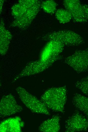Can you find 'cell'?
<instances>
[{
    "label": "cell",
    "mask_w": 88,
    "mask_h": 132,
    "mask_svg": "<svg viewBox=\"0 0 88 132\" xmlns=\"http://www.w3.org/2000/svg\"><path fill=\"white\" fill-rule=\"evenodd\" d=\"M41 5L38 0H20L12 8L15 20L13 25L21 29L29 26L38 13Z\"/></svg>",
    "instance_id": "obj_1"
},
{
    "label": "cell",
    "mask_w": 88,
    "mask_h": 132,
    "mask_svg": "<svg viewBox=\"0 0 88 132\" xmlns=\"http://www.w3.org/2000/svg\"><path fill=\"white\" fill-rule=\"evenodd\" d=\"M65 86L49 88L41 97L40 100L47 108L55 112H63L67 99Z\"/></svg>",
    "instance_id": "obj_2"
},
{
    "label": "cell",
    "mask_w": 88,
    "mask_h": 132,
    "mask_svg": "<svg viewBox=\"0 0 88 132\" xmlns=\"http://www.w3.org/2000/svg\"><path fill=\"white\" fill-rule=\"evenodd\" d=\"M44 40L59 41L64 46H79L85 43L83 38L79 34L69 30H61L49 33L42 37Z\"/></svg>",
    "instance_id": "obj_3"
},
{
    "label": "cell",
    "mask_w": 88,
    "mask_h": 132,
    "mask_svg": "<svg viewBox=\"0 0 88 132\" xmlns=\"http://www.w3.org/2000/svg\"><path fill=\"white\" fill-rule=\"evenodd\" d=\"M16 90L21 101L32 112L50 115L48 109L44 104L24 88L18 87Z\"/></svg>",
    "instance_id": "obj_4"
},
{
    "label": "cell",
    "mask_w": 88,
    "mask_h": 132,
    "mask_svg": "<svg viewBox=\"0 0 88 132\" xmlns=\"http://www.w3.org/2000/svg\"><path fill=\"white\" fill-rule=\"evenodd\" d=\"M63 57V56L59 55L46 61L39 60L30 62L26 65L20 73L15 77L13 82H14L17 80L24 77L41 72L49 68L55 61L62 59Z\"/></svg>",
    "instance_id": "obj_5"
},
{
    "label": "cell",
    "mask_w": 88,
    "mask_h": 132,
    "mask_svg": "<svg viewBox=\"0 0 88 132\" xmlns=\"http://www.w3.org/2000/svg\"><path fill=\"white\" fill-rule=\"evenodd\" d=\"M64 62L78 73L88 71V47L75 51L65 58Z\"/></svg>",
    "instance_id": "obj_6"
},
{
    "label": "cell",
    "mask_w": 88,
    "mask_h": 132,
    "mask_svg": "<svg viewBox=\"0 0 88 132\" xmlns=\"http://www.w3.org/2000/svg\"><path fill=\"white\" fill-rule=\"evenodd\" d=\"M63 5L74 21L78 23L88 21V6L78 0H64Z\"/></svg>",
    "instance_id": "obj_7"
},
{
    "label": "cell",
    "mask_w": 88,
    "mask_h": 132,
    "mask_svg": "<svg viewBox=\"0 0 88 132\" xmlns=\"http://www.w3.org/2000/svg\"><path fill=\"white\" fill-rule=\"evenodd\" d=\"M65 127L66 132L86 130L88 128V119L79 112H76L66 120Z\"/></svg>",
    "instance_id": "obj_8"
},
{
    "label": "cell",
    "mask_w": 88,
    "mask_h": 132,
    "mask_svg": "<svg viewBox=\"0 0 88 132\" xmlns=\"http://www.w3.org/2000/svg\"><path fill=\"white\" fill-rule=\"evenodd\" d=\"M21 106L17 103L14 96L11 94L2 98L0 102V115L4 117L13 115L21 111Z\"/></svg>",
    "instance_id": "obj_9"
},
{
    "label": "cell",
    "mask_w": 88,
    "mask_h": 132,
    "mask_svg": "<svg viewBox=\"0 0 88 132\" xmlns=\"http://www.w3.org/2000/svg\"><path fill=\"white\" fill-rule=\"evenodd\" d=\"M64 46L60 42L50 40L47 44L40 55V60L46 61L60 55L62 52Z\"/></svg>",
    "instance_id": "obj_10"
},
{
    "label": "cell",
    "mask_w": 88,
    "mask_h": 132,
    "mask_svg": "<svg viewBox=\"0 0 88 132\" xmlns=\"http://www.w3.org/2000/svg\"><path fill=\"white\" fill-rule=\"evenodd\" d=\"M24 123L20 117L10 118L2 122L0 125V132H20Z\"/></svg>",
    "instance_id": "obj_11"
},
{
    "label": "cell",
    "mask_w": 88,
    "mask_h": 132,
    "mask_svg": "<svg viewBox=\"0 0 88 132\" xmlns=\"http://www.w3.org/2000/svg\"><path fill=\"white\" fill-rule=\"evenodd\" d=\"M60 117L55 115L47 120L40 124L39 127V130L43 132H57L60 129Z\"/></svg>",
    "instance_id": "obj_12"
},
{
    "label": "cell",
    "mask_w": 88,
    "mask_h": 132,
    "mask_svg": "<svg viewBox=\"0 0 88 132\" xmlns=\"http://www.w3.org/2000/svg\"><path fill=\"white\" fill-rule=\"evenodd\" d=\"M72 102L74 106L88 119V97L76 93L73 95Z\"/></svg>",
    "instance_id": "obj_13"
},
{
    "label": "cell",
    "mask_w": 88,
    "mask_h": 132,
    "mask_svg": "<svg viewBox=\"0 0 88 132\" xmlns=\"http://www.w3.org/2000/svg\"><path fill=\"white\" fill-rule=\"evenodd\" d=\"M12 36L5 28L3 22L1 20L0 24V54L4 55L7 53L9 47Z\"/></svg>",
    "instance_id": "obj_14"
},
{
    "label": "cell",
    "mask_w": 88,
    "mask_h": 132,
    "mask_svg": "<svg viewBox=\"0 0 88 132\" xmlns=\"http://www.w3.org/2000/svg\"><path fill=\"white\" fill-rule=\"evenodd\" d=\"M55 16L59 22L62 24L68 23L72 18L70 12L66 9H63L57 10L55 12Z\"/></svg>",
    "instance_id": "obj_15"
},
{
    "label": "cell",
    "mask_w": 88,
    "mask_h": 132,
    "mask_svg": "<svg viewBox=\"0 0 88 132\" xmlns=\"http://www.w3.org/2000/svg\"><path fill=\"white\" fill-rule=\"evenodd\" d=\"M42 8L46 12L53 14L56 11L57 4L54 1L47 0L43 2L41 4Z\"/></svg>",
    "instance_id": "obj_16"
},
{
    "label": "cell",
    "mask_w": 88,
    "mask_h": 132,
    "mask_svg": "<svg viewBox=\"0 0 88 132\" xmlns=\"http://www.w3.org/2000/svg\"><path fill=\"white\" fill-rule=\"evenodd\" d=\"M75 86L83 93L88 96V75L77 81Z\"/></svg>",
    "instance_id": "obj_17"
},
{
    "label": "cell",
    "mask_w": 88,
    "mask_h": 132,
    "mask_svg": "<svg viewBox=\"0 0 88 132\" xmlns=\"http://www.w3.org/2000/svg\"><path fill=\"white\" fill-rule=\"evenodd\" d=\"M4 1L3 0L0 1V10L1 11L2 10V7L3 5V2Z\"/></svg>",
    "instance_id": "obj_18"
}]
</instances>
